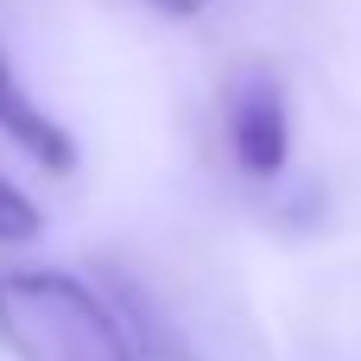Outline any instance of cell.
Wrapping results in <instances>:
<instances>
[{
  "label": "cell",
  "mask_w": 361,
  "mask_h": 361,
  "mask_svg": "<svg viewBox=\"0 0 361 361\" xmlns=\"http://www.w3.org/2000/svg\"><path fill=\"white\" fill-rule=\"evenodd\" d=\"M0 349L13 361H146L127 317L63 267H0Z\"/></svg>",
  "instance_id": "6da1fadb"
},
{
  "label": "cell",
  "mask_w": 361,
  "mask_h": 361,
  "mask_svg": "<svg viewBox=\"0 0 361 361\" xmlns=\"http://www.w3.org/2000/svg\"><path fill=\"white\" fill-rule=\"evenodd\" d=\"M216 121H222V146L241 178L267 184L292 165V95L273 63H235L222 76Z\"/></svg>",
  "instance_id": "7a4b0ae2"
},
{
  "label": "cell",
  "mask_w": 361,
  "mask_h": 361,
  "mask_svg": "<svg viewBox=\"0 0 361 361\" xmlns=\"http://www.w3.org/2000/svg\"><path fill=\"white\" fill-rule=\"evenodd\" d=\"M0 133H6L19 152H32L44 171H70V165H76V140L38 108V95H25V82L13 76L6 51H0Z\"/></svg>",
  "instance_id": "3957f363"
},
{
  "label": "cell",
  "mask_w": 361,
  "mask_h": 361,
  "mask_svg": "<svg viewBox=\"0 0 361 361\" xmlns=\"http://www.w3.org/2000/svg\"><path fill=\"white\" fill-rule=\"evenodd\" d=\"M38 228H44L38 203L0 171V247H25V241H38Z\"/></svg>",
  "instance_id": "277c9868"
},
{
  "label": "cell",
  "mask_w": 361,
  "mask_h": 361,
  "mask_svg": "<svg viewBox=\"0 0 361 361\" xmlns=\"http://www.w3.org/2000/svg\"><path fill=\"white\" fill-rule=\"evenodd\" d=\"M146 6H159V13H171V19H197L209 0H146Z\"/></svg>",
  "instance_id": "5b68a950"
}]
</instances>
